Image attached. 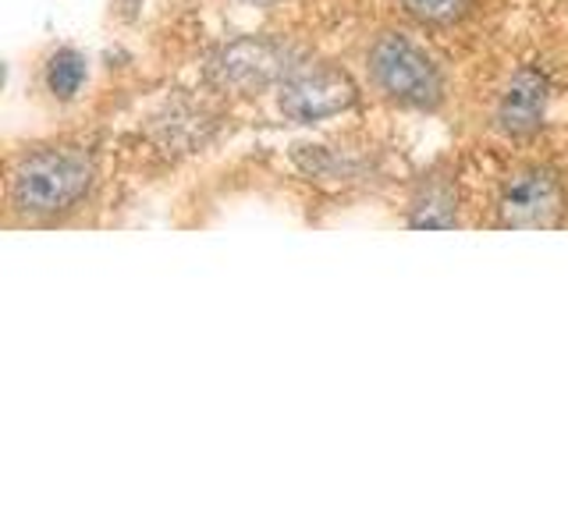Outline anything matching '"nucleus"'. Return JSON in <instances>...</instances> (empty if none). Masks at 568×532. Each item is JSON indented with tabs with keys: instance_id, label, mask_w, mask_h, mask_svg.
Instances as JSON below:
<instances>
[{
	"instance_id": "nucleus-1",
	"label": "nucleus",
	"mask_w": 568,
	"mask_h": 532,
	"mask_svg": "<svg viewBox=\"0 0 568 532\" xmlns=\"http://www.w3.org/2000/svg\"><path fill=\"white\" fill-rule=\"evenodd\" d=\"M97 188V156L79 142L32 146L11 164L8 209L18 224H58Z\"/></svg>"
},
{
	"instance_id": "nucleus-2",
	"label": "nucleus",
	"mask_w": 568,
	"mask_h": 532,
	"mask_svg": "<svg viewBox=\"0 0 568 532\" xmlns=\"http://www.w3.org/2000/svg\"><path fill=\"white\" fill-rule=\"evenodd\" d=\"M366 79L381 100L402 111H437L448 82L437 58L405 32H381L366 50Z\"/></svg>"
},
{
	"instance_id": "nucleus-3",
	"label": "nucleus",
	"mask_w": 568,
	"mask_h": 532,
	"mask_svg": "<svg viewBox=\"0 0 568 532\" xmlns=\"http://www.w3.org/2000/svg\"><path fill=\"white\" fill-rule=\"evenodd\" d=\"M298 61L302 53L288 40H277V35H239V40L210 53L203 79L221 96L253 100L277 89Z\"/></svg>"
},
{
	"instance_id": "nucleus-4",
	"label": "nucleus",
	"mask_w": 568,
	"mask_h": 532,
	"mask_svg": "<svg viewBox=\"0 0 568 532\" xmlns=\"http://www.w3.org/2000/svg\"><path fill=\"white\" fill-rule=\"evenodd\" d=\"M277 111L295 124H320L348 114L359 103V85L331 61H298L274 89Z\"/></svg>"
},
{
	"instance_id": "nucleus-5",
	"label": "nucleus",
	"mask_w": 568,
	"mask_h": 532,
	"mask_svg": "<svg viewBox=\"0 0 568 532\" xmlns=\"http://www.w3.org/2000/svg\"><path fill=\"white\" fill-rule=\"evenodd\" d=\"M497 224L508 231H550L565 217V182L547 164H519L497 188Z\"/></svg>"
},
{
	"instance_id": "nucleus-6",
	"label": "nucleus",
	"mask_w": 568,
	"mask_h": 532,
	"mask_svg": "<svg viewBox=\"0 0 568 532\" xmlns=\"http://www.w3.org/2000/svg\"><path fill=\"white\" fill-rule=\"evenodd\" d=\"M550 79L537 64H519L497 93L494 129L508 139H532L547 121Z\"/></svg>"
},
{
	"instance_id": "nucleus-7",
	"label": "nucleus",
	"mask_w": 568,
	"mask_h": 532,
	"mask_svg": "<svg viewBox=\"0 0 568 532\" xmlns=\"http://www.w3.org/2000/svg\"><path fill=\"white\" fill-rule=\"evenodd\" d=\"M408 227L416 231H452L458 224V182L452 167H430L419 174L408 195Z\"/></svg>"
},
{
	"instance_id": "nucleus-8",
	"label": "nucleus",
	"mask_w": 568,
	"mask_h": 532,
	"mask_svg": "<svg viewBox=\"0 0 568 532\" xmlns=\"http://www.w3.org/2000/svg\"><path fill=\"white\" fill-rule=\"evenodd\" d=\"M156 135L164 146H178V150H195L213 135V117L203 111V106L192 103H171L164 114L156 117Z\"/></svg>"
},
{
	"instance_id": "nucleus-9",
	"label": "nucleus",
	"mask_w": 568,
	"mask_h": 532,
	"mask_svg": "<svg viewBox=\"0 0 568 532\" xmlns=\"http://www.w3.org/2000/svg\"><path fill=\"white\" fill-rule=\"evenodd\" d=\"M89 82V58L75 47H58L43 64V85L58 103H71Z\"/></svg>"
},
{
	"instance_id": "nucleus-10",
	"label": "nucleus",
	"mask_w": 568,
	"mask_h": 532,
	"mask_svg": "<svg viewBox=\"0 0 568 532\" xmlns=\"http://www.w3.org/2000/svg\"><path fill=\"white\" fill-rule=\"evenodd\" d=\"M405 14L426 29H448L469 14L473 0H402Z\"/></svg>"
}]
</instances>
